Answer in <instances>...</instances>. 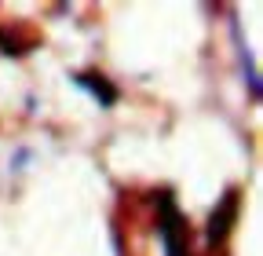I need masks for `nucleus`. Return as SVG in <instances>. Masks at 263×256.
Returning a JSON list of instances; mask_svg holds the SVG:
<instances>
[{"label": "nucleus", "instance_id": "nucleus-3", "mask_svg": "<svg viewBox=\"0 0 263 256\" xmlns=\"http://www.w3.org/2000/svg\"><path fill=\"white\" fill-rule=\"evenodd\" d=\"M73 81H77V88L91 92V95H95V99L103 103V106H114V103H117V88H114L106 77H95V74H77Z\"/></svg>", "mask_w": 263, "mask_h": 256}, {"label": "nucleus", "instance_id": "nucleus-2", "mask_svg": "<svg viewBox=\"0 0 263 256\" xmlns=\"http://www.w3.org/2000/svg\"><path fill=\"white\" fill-rule=\"evenodd\" d=\"M234 212H238V190H227L223 194V202L212 209V216H209V245H219L223 238H227V231H230V223H234Z\"/></svg>", "mask_w": 263, "mask_h": 256}, {"label": "nucleus", "instance_id": "nucleus-1", "mask_svg": "<svg viewBox=\"0 0 263 256\" xmlns=\"http://www.w3.org/2000/svg\"><path fill=\"white\" fill-rule=\"evenodd\" d=\"M157 231L164 242V256H186V238H183V220L176 212L172 194H161V216H157Z\"/></svg>", "mask_w": 263, "mask_h": 256}]
</instances>
